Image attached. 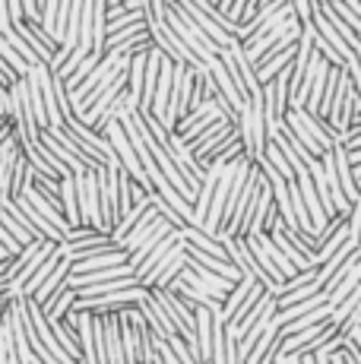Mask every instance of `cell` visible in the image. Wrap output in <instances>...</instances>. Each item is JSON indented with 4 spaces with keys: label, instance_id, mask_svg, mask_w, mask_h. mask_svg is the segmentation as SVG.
<instances>
[{
    "label": "cell",
    "instance_id": "obj_38",
    "mask_svg": "<svg viewBox=\"0 0 361 364\" xmlns=\"http://www.w3.org/2000/svg\"><path fill=\"white\" fill-rule=\"evenodd\" d=\"M10 133H13V121H10V117H0V143H4Z\"/></svg>",
    "mask_w": 361,
    "mask_h": 364
},
{
    "label": "cell",
    "instance_id": "obj_27",
    "mask_svg": "<svg viewBox=\"0 0 361 364\" xmlns=\"http://www.w3.org/2000/svg\"><path fill=\"white\" fill-rule=\"evenodd\" d=\"M143 32H146V16L136 19V23H130V26H124V29H117V32H108L105 35V51L114 48V45H121V41L134 38V35H143Z\"/></svg>",
    "mask_w": 361,
    "mask_h": 364
},
{
    "label": "cell",
    "instance_id": "obj_15",
    "mask_svg": "<svg viewBox=\"0 0 361 364\" xmlns=\"http://www.w3.org/2000/svg\"><path fill=\"white\" fill-rule=\"evenodd\" d=\"M269 237H273V244L282 250V257H286V260L291 263V269H295V272H301V269H314V263H311V257H304L301 250H298L295 244L289 241L286 232H282V228H279V222H276V225H273V232H269Z\"/></svg>",
    "mask_w": 361,
    "mask_h": 364
},
{
    "label": "cell",
    "instance_id": "obj_37",
    "mask_svg": "<svg viewBox=\"0 0 361 364\" xmlns=\"http://www.w3.org/2000/svg\"><path fill=\"white\" fill-rule=\"evenodd\" d=\"M339 146H343V149H361V133H355V136H345Z\"/></svg>",
    "mask_w": 361,
    "mask_h": 364
},
{
    "label": "cell",
    "instance_id": "obj_13",
    "mask_svg": "<svg viewBox=\"0 0 361 364\" xmlns=\"http://www.w3.org/2000/svg\"><path fill=\"white\" fill-rule=\"evenodd\" d=\"M38 143L45 146V149L51 152V156L58 159L60 165H67V168H70L73 174H80V171H89V165L82 162L80 156H76V152L70 149V146H64V143H60V139H54V136H51V133H48V130H38Z\"/></svg>",
    "mask_w": 361,
    "mask_h": 364
},
{
    "label": "cell",
    "instance_id": "obj_6",
    "mask_svg": "<svg viewBox=\"0 0 361 364\" xmlns=\"http://www.w3.org/2000/svg\"><path fill=\"white\" fill-rule=\"evenodd\" d=\"M203 70H206V76H210V82H212V89H216V95H219V99L225 102L232 111H238V114H241V111H244V105H247V99L238 92V86H235V82H232V76L225 73V67H222L219 54H216V58H210V60H206Z\"/></svg>",
    "mask_w": 361,
    "mask_h": 364
},
{
    "label": "cell",
    "instance_id": "obj_19",
    "mask_svg": "<svg viewBox=\"0 0 361 364\" xmlns=\"http://www.w3.org/2000/svg\"><path fill=\"white\" fill-rule=\"evenodd\" d=\"M143 67H146V51L143 54H130L127 58V89L130 102L140 108V95H143Z\"/></svg>",
    "mask_w": 361,
    "mask_h": 364
},
{
    "label": "cell",
    "instance_id": "obj_36",
    "mask_svg": "<svg viewBox=\"0 0 361 364\" xmlns=\"http://www.w3.org/2000/svg\"><path fill=\"white\" fill-rule=\"evenodd\" d=\"M6 10H10V19L13 23H23V0H6Z\"/></svg>",
    "mask_w": 361,
    "mask_h": 364
},
{
    "label": "cell",
    "instance_id": "obj_32",
    "mask_svg": "<svg viewBox=\"0 0 361 364\" xmlns=\"http://www.w3.org/2000/svg\"><path fill=\"white\" fill-rule=\"evenodd\" d=\"M289 4H291V10H295L298 23H311V16H314V10H317L314 0H289Z\"/></svg>",
    "mask_w": 361,
    "mask_h": 364
},
{
    "label": "cell",
    "instance_id": "obj_4",
    "mask_svg": "<svg viewBox=\"0 0 361 364\" xmlns=\"http://www.w3.org/2000/svg\"><path fill=\"white\" fill-rule=\"evenodd\" d=\"M190 86H193V67L187 64H175L171 70V92H168V105H165V127H175L184 117V111L190 108Z\"/></svg>",
    "mask_w": 361,
    "mask_h": 364
},
{
    "label": "cell",
    "instance_id": "obj_33",
    "mask_svg": "<svg viewBox=\"0 0 361 364\" xmlns=\"http://www.w3.org/2000/svg\"><path fill=\"white\" fill-rule=\"evenodd\" d=\"M0 244H4V247H6V254H10V257H16L19 250H23V247H19V244H16V237H13L10 232H6L4 225H0Z\"/></svg>",
    "mask_w": 361,
    "mask_h": 364
},
{
    "label": "cell",
    "instance_id": "obj_14",
    "mask_svg": "<svg viewBox=\"0 0 361 364\" xmlns=\"http://www.w3.org/2000/svg\"><path fill=\"white\" fill-rule=\"evenodd\" d=\"M158 219H162V215H158L156 209L149 206V209H146V213L140 215V219H136V225H134V228H130L127 235L121 237V247L127 250V254H130V250H134V247H140V244L146 241V237L152 235V228L158 225Z\"/></svg>",
    "mask_w": 361,
    "mask_h": 364
},
{
    "label": "cell",
    "instance_id": "obj_23",
    "mask_svg": "<svg viewBox=\"0 0 361 364\" xmlns=\"http://www.w3.org/2000/svg\"><path fill=\"white\" fill-rule=\"evenodd\" d=\"M80 51H92V0H82L80 10V35H76Z\"/></svg>",
    "mask_w": 361,
    "mask_h": 364
},
{
    "label": "cell",
    "instance_id": "obj_16",
    "mask_svg": "<svg viewBox=\"0 0 361 364\" xmlns=\"http://www.w3.org/2000/svg\"><path fill=\"white\" fill-rule=\"evenodd\" d=\"M58 263H60V254H58V244H54V250H51V254H48L45 260H41V263L36 266V269H32V276L23 282V289H19V298H29V295H36V291H38V285L45 282L48 276H51V269H54V266H58Z\"/></svg>",
    "mask_w": 361,
    "mask_h": 364
},
{
    "label": "cell",
    "instance_id": "obj_40",
    "mask_svg": "<svg viewBox=\"0 0 361 364\" xmlns=\"http://www.w3.org/2000/svg\"><path fill=\"white\" fill-rule=\"evenodd\" d=\"M210 4H212V6H216V4H219V0H210Z\"/></svg>",
    "mask_w": 361,
    "mask_h": 364
},
{
    "label": "cell",
    "instance_id": "obj_34",
    "mask_svg": "<svg viewBox=\"0 0 361 364\" xmlns=\"http://www.w3.org/2000/svg\"><path fill=\"white\" fill-rule=\"evenodd\" d=\"M16 80H19V73H13V70L6 67L4 60H0V89H4V92H6V89H10Z\"/></svg>",
    "mask_w": 361,
    "mask_h": 364
},
{
    "label": "cell",
    "instance_id": "obj_8",
    "mask_svg": "<svg viewBox=\"0 0 361 364\" xmlns=\"http://www.w3.org/2000/svg\"><path fill=\"white\" fill-rule=\"evenodd\" d=\"M187 266V257H184V244L178 241V247H175V254L168 257V260H165L162 266H158L156 272H152V276H146L140 285H146V289H168L171 282H175V276L180 269H184Z\"/></svg>",
    "mask_w": 361,
    "mask_h": 364
},
{
    "label": "cell",
    "instance_id": "obj_24",
    "mask_svg": "<svg viewBox=\"0 0 361 364\" xmlns=\"http://www.w3.org/2000/svg\"><path fill=\"white\" fill-rule=\"evenodd\" d=\"M0 225H4L6 232L13 235V237H16V244H19V247H26V244H32V241H41V237H36V235L29 232V228L23 225V222H16V219H13V215L6 213L4 206H0Z\"/></svg>",
    "mask_w": 361,
    "mask_h": 364
},
{
    "label": "cell",
    "instance_id": "obj_29",
    "mask_svg": "<svg viewBox=\"0 0 361 364\" xmlns=\"http://www.w3.org/2000/svg\"><path fill=\"white\" fill-rule=\"evenodd\" d=\"M165 342H168V348H171V352H175V358H178L180 364H203V361L197 358V352H193V348L187 346V342L180 339L178 333H175V336H168V339H165Z\"/></svg>",
    "mask_w": 361,
    "mask_h": 364
},
{
    "label": "cell",
    "instance_id": "obj_21",
    "mask_svg": "<svg viewBox=\"0 0 361 364\" xmlns=\"http://www.w3.org/2000/svg\"><path fill=\"white\" fill-rule=\"evenodd\" d=\"M317 10H320V13H323V16H326V23H330V26H333V29H336L339 35H343V41H345V45H349V48H352V51H361V41H358V32H355V29H352V26H349V23H343V19H339V16H336V13H333V10H330V6H326V4H317Z\"/></svg>",
    "mask_w": 361,
    "mask_h": 364
},
{
    "label": "cell",
    "instance_id": "obj_11",
    "mask_svg": "<svg viewBox=\"0 0 361 364\" xmlns=\"http://www.w3.org/2000/svg\"><path fill=\"white\" fill-rule=\"evenodd\" d=\"M140 314H143V320H146V326H149L156 336H162V339H168V336H175V326H171V320H168V314H165V307L158 304L156 298L146 291V298L140 301Z\"/></svg>",
    "mask_w": 361,
    "mask_h": 364
},
{
    "label": "cell",
    "instance_id": "obj_42",
    "mask_svg": "<svg viewBox=\"0 0 361 364\" xmlns=\"http://www.w3.org/2000/svg\"><path fill=\"white\" fill-rule=\"evenodd\" d=\"M146 364H152V361H146Z\"/></svg>",
    "mask_w": 361,
    "mask_h": 364
},
{
    "label": "cell",
    "instance_id": "obj_20",
    "mask_svg": "<svg viewBox=\"0 0 361 364\" xmlns=\"http://www.w3.org/2000/svg\"><path fill=\"white\" fill-rule=\"evenodd\" d=\"M58 191H60V213H64V219L73 225H80V206H76V184H73V174H67V178L58 181Z\"/></svg>",
    "mask_w": 361,
    "mask_h": 364
},
{
    "label": "cell",
    "instance_id": "obj_17",
    "mask_svg": "<svg viewBox=\"0 0 361 364\" xmlns=\"http://www.w3.org/2000/svg\"><path fill=\"white\" fill-rule=\"evenodd\" d=\"M67 272H70V260H64V257H60V263L54 266V269H51V276H48L45 282L38 285V291H36V295H32V298H36L38 304H45L48 298H54V295H58V291L67 285Z\"/></svg>",
    "mask_w": 361,
    "mask_h": 364
},
{
    "label": "cell",
    "instance_id": "obj_9",
    "mask_svg": "<svg viewBox=\"0 0 361 364\" xmlns=\"http://www.w3.org/2000/svg\"><path fill=\"white\" fill-rule=\"evenodd\" d=\"M175 247H178V235H175V232H168V235L162 237V241L156 244V247L149 250V254L143 257L140 266H136V269H134V272H136V282H143L146 276H152V272H156L158 266H162V263L168 260L171 254H175Z\"/></svg>",
    "mask_w": 361,
    "mask_h": 364
},
{
    "label": "cell",
    "instance_id": "obj_25",
    "mask_svg": "<svg viewBox=\"0 0 361 364\" xmlns=\"http://www.w3.org/2000/svg\"><path fill=\"white\" fill-rule=\"evenodd\" d=\"M149 48H152V38H149V32H143V35H134V38L121 41V45L108 48V51L121 54V58H130V54H143V51H149Z\"/></svg>",
    "mask_w": 361,
    "mask_h": 364
},
{
    "label": "cell",
    "instance_id": "obj_7",
    "mask_svg": "<svg viewBox=\"0 0 361 364\" xmlns=\"http://www.w3.org/2000/svg\"><path fill=\"white\" fill-rule=\"evenodd\" d=\"M279 326L269 320L266 326H263V333L257 336V342L251 346V352L244 355V364H273L276 352H279Z\"/></svg>",
    "mask_w": 361,
    "mask_h": 364
},
{
    "label": "cell",
    "instance_id": "obj_22",
    "mask_svg": "<svg viewBox=\"0 0 361 364\" xmlns=\"http://www.w3.org/2000/svg\"><path fill=\"white\" fill-rule=\"evenodd\" d=\"M105 0H92V51L105 54Z\"/></svg>",
    "mask_w": 361,
    "mask_h": 364
},
{
    "label": "cell",
    "instance_id": "obj_41",
    "mask_svg": "<svg viewBox=\"0 0 361 364\" xmlns=\"http://www.w3.org/2000/svg\"><path fill=\"white\" fill-rule=\"evenodd\" d=\"M0 314H4V307H0Z\"/></svg>",
    "mask_w": 361,
    "mask_h": 364
},
{
    "label": "cell",
    "instance_id": "obj_5",
    "mask_svg": "<svg viewBox=\"0 0 361 364\" xmlns=\"http://www.w3.org/2000/svg\"><path fill=\"white\" fill-rule=\"evenodd\" d=\"M95 171H99V168H89V171L73 174V184H76V206H80V225L102 228V219H99V178H95Z\"/></svg>",
    "mask_w": 361,
    "mask_h": 364
},
{
    "label": "cell",
    "instance_id": "obj_26",
    "mask_svg": "<svg viewBox=\"0 0 361 364\" xmlns=\"http://www.w3.org/2000/svg\"><path fill=\"white\" fill-rule=\"evenodd\" d=\"M99 60H102V54H99V51H89L86 58L80 60V67H76L73 73H70V76H67V80H64V89H67V92H70V89H76V86H80V82H82V76H86L89 70H92L95 64H99Z\"/></svg>",
    "mask_w": 361,
    "mask_h": 364
},
{
    "label": "cell",
    "instance_id": "obj_18",
    "mask_svg": "<svg viewBox=\"0 0 361 364\" xmlns=\"http://www.w3.org/2000/svg\"><path fill=\"white\" fill-rule=\"evenodd\" d=\"M73 301H76V291L70 289V285H64V289H60L58 295L48 298L45 304H41V314H45L48 323H54V320H60V317H67V314H70Z\"/></svg>",
    "mask_w": 361,
    "mask_h": 364
},
{
    "label": "cell",
    "instance_id": "obj_10",
    "mask_svg": "<svg viewBox=\"0 0 361 364\" xmlns=\"http://www.w3.org/2000/svg\"><path fill=\"white\" fill-rule=\"evenodd\" d=\"M178 4H180V10H184L187 16L193 19V26H200V32H206V35H210V38L216 41L219 48H225V45H232V41H235V35H232V32H225V29H222V26L212 23V19L206 16V13L200 10L197 4H193V0H178Z\"/></svg>",
    "mask_w": 361,
    "mask_h": 364
},
{
    "label": "cell",
    "instance_id": "obj_39",
    "mask_svg": "<svg viewBox=\"0 0 361 364\" xmlns=\"http://www.w3.org/2000/svg\"><path fill=\"white\" fill-rule=\"evenodd\" d=\"M314 361L317 364H330V355H326V352H314Z\"/></svg>",
    "mask_w": 361,
    "mask_h": 364
},
{
    "label": "cell",
    "instance_id": "obj_31",
    "mask_svg": "<svg viewBox=\"0 0 361 364\" xmlns=\"http://www.w3.org/2000/svg\"><path fill=\"white\" fill-rule=\"evenodd\" d=\"M95 237H105V232L95 225H73L64 241H95Z\"/></svg>",
    "mask_w": 361,
    "mask_h": 364
},
{
    "label": "cell",
    "instance_id": "obj_3",
    "mask_svg": "<svg viewBox=\"0 0 361 364\" xmlns=\"http://www.w3.org/2000/svg\"><path fill=\"white\" fill-rule=\"evenodd\" d=\"M219 60H222L225 73L232 76V82L238 86V92L244 95V99H254V95L260 92V82H257L254 67L247 64V58H244V51H241V41H238V38H235L232 45L222 48V51H219Z\"/></svg>",
    "mask_w": 361,
    "mask_h": 364
},
{
    "label": "cell",
    "instance_id": "obj_1",
    "mask_svg": "<svg viewBox=\"0 0 361 364\" xmlns=\"http://www.w3.org/2000/svg\"><path fill=\"white\" fill-rule=\"evenodd\" d=\"M146 285H127V289H117L108 291V295H95V298H76L70 311L73 314H121L127 307H136L146 298Z\"/></svg>",
    "mask_w": 361,
    "mask_h": 364
},
{
    "label": "cell",
    "instance_id": "obj_30",
    "mask_svg": "<svg viewBox=\"0 0 361 364\" xmlns=\"http://www.w3.org/2000/svg\"><path fill=\"white\" fill-rule=\"evenodd\" d=\"M0 60H4V64H6V67H10V70H13V73H19V76H26V73H29V64H26V60H23V58H19V54H16V51H13V48H10V45H6V41H4V38H0Z\"/></svg>",
    "mask_w": 361,
    "mask_h": 364
},
{
    "label": "cell",
    "instance_id": "obj_12",
    "mask_svg": "<svg viewBox=\"0 0 361 364\" xmlns=\"http://www.w3.org/2000/svg\"><path fill=\"white\" fill-rule=\"evenodd\" d=\"M117 263H127V250L117 244V247H105V250H95L92 257H82V260L70 263V272H92V269H108V266H117Z\"/></svg>",
    "mask_w": 361,
    "mask_h": 364
},
{
    "label": "cell",
    "instance_id": "obj_28",
    "mask_svg": "<svg viewBox=\"0 0 361 364\" xmlns=\"http://www.w3.org/2000/svg\"><path fill=\"white\" fill-rule=\"evenodd\" d=\"M320 4H326V6H330V10L336 13V16L343 19V23H349V26H352V29H355V32L361 29V13H355V10H352V6L345 4V0H320Z\"/></svg>",
    "mask_w": 361,
    "mask_h": 364
},
{
    "label": "cell",
    "instance_id": "obj_35",
    "mask_svg": "<svg viewBox=\"0 0 361 364\" xmlns=\"http://www.w3.org/2000/svg\"><path fill=\"white\" fill-rule=\"evenodd\" d=\"M23 16H26V19H36V23H38V16H41V0H23Z\"/></svg>",
    "mask_w": 361,
    "mask_h": 364
},
{
    "label": "cell",
    "instance_id": "obj_2",
    "mask_svg": "<svg viewBox=\"0 0 361 364\" xmlns=\"http://www.w3.org/2000/svg\"><path fill=\"white\" fill-rule=\"evenodd\" d=\"M238 133H241V149L244 156L257 162L263 156V146H266V121H263V105H260V92L254 99H247L244 111L238 114Z\"/></svg>",
    "mask_w": 361,
    "mask_h": 364
}]
</instances>
